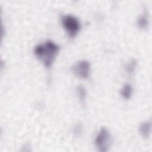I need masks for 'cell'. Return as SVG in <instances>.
<instances>
[{"mask_svg":"<svg viewBox=\"0 0 152 152\" xmlns=\"http://www.w3.org/2000/svg\"><path fill=\"white\" fill-rule=\"evenodd\" d=\"M59 50V46L57 44L53 41L48 40L35 47L34 54L46 67L49 68L53 63Z\"/></svg>","mask_w":152,"mask_h":152,"instance_id":"obj_1","label":"cell"},{"mask_svg":"<svg viewBox=\"0 0 152 152\" xmlns=\"http://www.w3.org/2000/svg\"><path fill=\"white\" fill-rule=\"evenodd\" d=\"M62 25L70 37H74L80 29L78 20L72 15H65L62 17Z\"/></svg>","mask_w":152,"mask_h":152,"instance_id":"obj_2","label":"cell"},{"mask_svg":"<svg viewBox=\"0 0 152 152\" xmlns=\"http://www.w3.org/2000/svg\"><path fill=\"white\" fill-rule=\"evenodd\" d=\"M112 137L109 131L102 128L95 139V144L99 151H106L112 143Z\"/></svg>","mask_w":152,"mask_h":152,"instance_id":"obj_3","label":"cell"},{"mask_svg":"<svg viewBox=\"0 0 152 152\" xmlns=\"http://www.w3.org/2000/svg\"><path fill=\"white\" fill-rule=\"evenodd\" d=\"M90 69V62L86 60H81L76 62L71 68L75 75L84 79H86L89 77Z\"/></svg>","mask_w":152,"mask_h":152,"instance_id":"obj_4","label":"cell"},{"mask_svg":"<svg viewBox=\"0 0 152 152\" xmlns=\"http://www.w3.org/2000/svg\"><path fill=\"white\" fill-rule=\"evenodd\" d=\"M151 124L150 121H145L142 123L139 127V131L142 135L145 138H148L151 132Z\"/></svg>","mask_w":152,"mask_h":152,"instance_id":"obj_5","label":"cell"},{"mask_svg":"<svg viewBox=\"0 0 152 152\" xmlns=\"http://www.w3.org/2000/svg\"><path fill=\"white\" fill-rule=\"evenodd\" d=\"M132 93V88L128 83L125 84L121 90V95L125 99H129L131 97Z\"/></svg>","mask_w":152,"mask_h":152,"instance_id":"obj_6","label":"cell"},{"mask_svg":"<svg viewBox=\"0 0 152 152\" xmlns=\"http://www.w3.org/2000/svg\"><path fill=\"white\" fill-rule=\"evenodd\" d=\"M148 24V14L145 12L142 14L137 21V25L141 28H146Z\"/></svg>","mask_w":152,"mask_h":152,"instance_id":"obj_7","label":"cell"},{"mask_svg":"<svg viewBox=\"0 0 152 152\" xmlns=\"http://www.w3.org/2000/svg\"><path fill=\"white\" fill-rule=\"evenodd\" d=\"M137 61L135 59H132L125 66V70L129 74H131L135 70L137 66Z\"/></svg>","mask_w":152,"mask_h":152,"instance_id":"obj_8","label":"cell"},{"mask_svg":"<svg viewBox=\"0 0 152 152\" xmlns=\"http://www.w3.org/2000/svg\"><path fill=\"white\" fill-rule=\"evenodd\" d=\"M78 96H79V98L80 99V100L82 102H84V100H85V97H86V90H85V88L80 86L78 87Z\"/></svg>","mask_w":152,"mask_h":152,"instance_id":"obj_9","label":"cell"}]
</instances>
